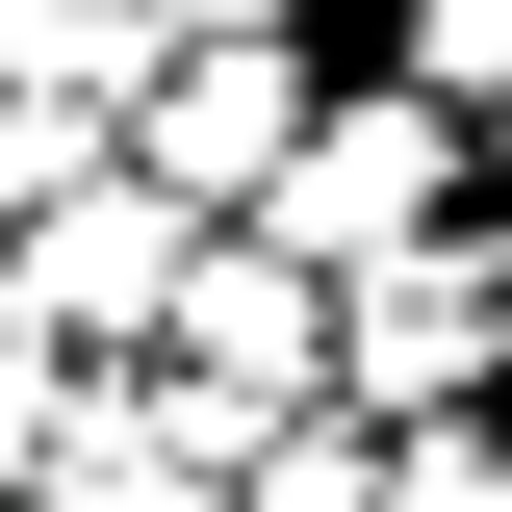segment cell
<instances>
[{
	"mask_svg": "<svg viewBox=\"0 0 512 512\" xmlns=\"http://www.w3.org/2000/svg\"><path fill=\"white\" fill-rule=\"evenodd\" d=\"M384 512H512V410H410L384 436Z\"/></svg>",
	"mask_w": 512,
	"mask_h": 512,
	"instance_id": "52a82bcc",
	"label": "cell"
},
{
	"mask_svg": "<svg viewBox=\"0 0 512 512\" xmlns=\"http://www.w3.org/2000/svg\"><path fill=\"white\" fill-rule=\"evenodd\" d=\"M0 512H26V487H0Z\"/></svg>",
	"mask_w": 512,
	"mask_h": 512,
	"instance_id": "30bf717a",
	"label": "cell"
},
{
	"mask_svg": "<svg viewBox=\"0 0 512 512\" xmlns=\"http://www.w3.org/2000/svg\"><path fill=\"white\" fill-rule=\"evenodd\" d=\"M384 77H436V103H512V0H384Z\"/></svg>",
	"mask_w": 512,
	"mask_h": 512,
	"instance_id": "ba28073f",
	"label": "cell"
},
{
	"mask_svg": "<svg viewBox=\"0 0 512 512\" xmlns=\"http://www.w3.org/2000/svg\"><path fill=\"white\" fill-rule=\"evenodd\" d=\"M461 205H487V231H512V103H461Z\"/></svg>",
	"mask_w": 512,
	"mask_h": 512,
	"instance_id": "9c48e42d",
	"label": "cell"
},
{
	"mask_svg": "<svg viewBox=\"0 0 512 512\" xmlns=\"http://www.w3.org/2000/svg\"><path fill=\"white\" fill-rule=\"evenodd\" d=\"M436 205H461V103H436V77H308V128L256 154V205H231V231H282V256L333 282V256L436 231Z\"/></svg>",
	"mask_w": 512,
	"mask_h": 512,
	"instance_id": "3957f363",
	"label": "cell"
},
{
	"mask_svg": "<svg viewBox=\"0 0 512 512\" xmlns=\"http://www.w3.org/2000/svg\"><path fill=\"white\" fill-rule=\"evenodd\" d=\"M180 231H205L180 180L77 154V180H26V205H0V308H26V333H77V359H154V282H180Z\"/></svg>",
	"mask_w": 512,
	"mask_h": 512,
	"instance_id": "277c9868",
	"label": "cell"
},
{
	"mask_svg": "<svg viewBox=\"0 0 512 512\" xmlns=\"http://www.w3.org/2000/svg\"><path fill=\"white\" fill-rule=\"evenodd\" d=\"M231 512H384V436L308 384V410H256V436H231Z\"/></svg>",
	"mask_w": 512,
	"mask_h": 512,
	"instance_id": "8992f818",
	"label": "cell"
},
{
	"mask_svg": "<svg viewBox=\"0 0 512 512\" xmlns=\"http://www.w3.org/2000/svg\"><path fill=\"white\" fill-rule=\"evenodd\" d=\"M308 384H333V282H308L282 231H231V205H205L180 282H154V410H180L205 487H231V436H256V410H308Z\"/></svg>",
	"mask_w": 512,
	"mask_h": 512,
	"instance_id": "7a4b0ae2",
	"label": "cell"
},
{
	"mask_svg": "<svg viewBox=\"0 0 512 512\" xmlns=\"http://www.w3.org/2000/svg\"><path fill=\"white\" fill-rule=\"evenodd\" d=\"M333 410H359V436H410V410H512V231H487V205L333 256Z\"/></svg>",
	"mask_w": 512,
	"mask_h": 512,
	"instance_id": "6da1fadb",
	"label": "cell"
},
{
	"mask_svg": "<svg viewBox=\"0 0 512 512\" xmlns=\"http://www.w3.org/2000/svg\"><path fill=\"white\" fill-rule=\"evenodd\" d=\"M308 26H180V52H154V77H128V128H103V154H128V180H180V205H256V154H282V128H308Z\"/></svg>",
	"mask_w": 512,
	"mask_h": 512,
	"instance_id": "5b68a950",
	"label": "cell"
}]
</instances>
